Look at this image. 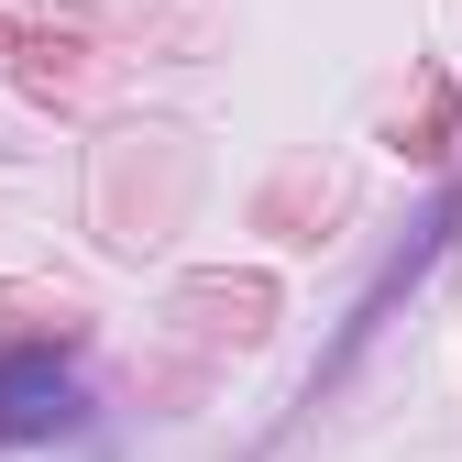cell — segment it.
Instances as JSON below:
<instances>
[{
  "mask_svg": "<svg viewBox=\"0 0 462 462\" xmlns=\"http://www.w3.org/2000/svg\"><path fill=\"white\" fill-rule=\"evenodd\" d=\"M88 419V385L67 374V364H44V353H12V364H0V440H67Z\"/></svg>",
  "mask_w": 462,
  "mask_h": 462,
  "instance_id": "obj_1",
  "label": "cell"
}]
</instances>
